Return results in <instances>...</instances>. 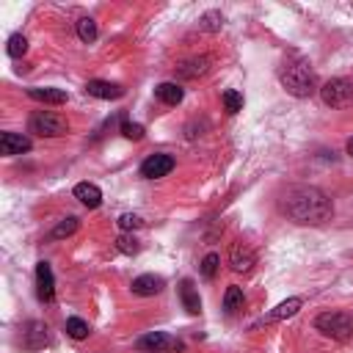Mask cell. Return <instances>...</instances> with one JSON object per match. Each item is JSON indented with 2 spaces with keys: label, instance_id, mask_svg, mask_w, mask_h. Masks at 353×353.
<instances>
[{
  "label": "cell",
  "instance_id": "7",
  "mask_svg": "<svg viewBox=\"0 0 353 353\" xmlns=\"http://www.w3.org/2000/svg\"><path fill=\"white\" fill-rule=\"evenodd\" d=\"M174 165H176V160H174L171 154L154 152V154H149V157L141 163V176H143V179H160V176L171 174Z\"/></svg>",
  "mask_w": 353,
  "mask_h": 353
},
{
  "label": "cell",
  "instance_id": "3",
  "mask_svg": "<svg viewBox=\"0 0 353 353\" xmlns=\"http://www.w3.org/2000/svg\"><path fill=\"white\" fill-rule=\"evenodd\" d=\"M314 328L323 336L347 342V339H353V314L350 312H323L314 317Z\"/></svg>",
  "mask_w": 353,
  "mask_h": 353
},
{
  "label": "cell",
  "instance_id": "10",
  "mask_svg": "<svg viewBox=\"0 0 353 353\" xmlns=\"http://www.w3.org/2000/svg\"><path fill=\"white\" fill-rule=\"evenodd\" d=\"M210 66H212V58H210V55H196V58L182 61V63L176 66V74H179L182 80H196V77L207 74Z\"/></svg>",
  "mask_w": 353,
  "mask_h": 353
},
{
  "label": "cell",
  "instance_id": "8",
  "mask_svg": "<svg viewBox=\"0 0 353 353\" xmlns=\"http://www.w3.org/2000/svg\"><path fill=\"white\" fill-rule=\"evenodd\" d=\"M254 265H256L254 248H251L248 243H243V240L232 243V248H229V268H232L234 273H251Z\"/></svg>",
  "mask_w": 353,
  "mask_h": 353
},
{
  "label": "cell",
  "instance_id": "26",
  "mask_svg": "<svg viewBox=\"0 0 353 353\" xmlns=\"http://www.w3.org/2000/svg\"><path fill=\"white\" fill-rule=\"evenodd\" d=\"M116 248H119L121 254H127V256H132V254L141 251V245H138V240H135L132 234H119V237H116Z\"/></svg>",
  "mask_w": 353,
  "mask_h": 353
},
{
  "label": "cell",
  "instance_id": "31",
  "mask_svg": "<svg viewBox=\"0 0 353 353\" xmlns=\"http://www.w3.org/2000/svg\"><path fill=\"white\" fill-rule=\"evenodd\" d=\"M345 149H347V154H350V157H353V135H350V138H347V143H345Z\"/></svg>",
  "mask_w": 353,
  "mask_h": 353
},
{
  "label": "cell",
  "instance_id": "2",
  "mask_svg": "<svg viewBox=\"0 0 353 353\" xmlns=\"http://www.w3.org/2000/svg\"><path fill=\"white\" fill-rule=\"evenodd\" d=\"M279 80L281 85L287 88V94L298 97V99H306L312 97L317 88V77H314V69L309 66V61H303L301 55H292L287 58L281 66H279Z\"/></svg>",
  "mask_w": 353,
  "mask_h": 353
},
{
  "label": "cell",
  "instance_id": "1",
  "mask_svg": "<svg viewBox=\"0 0 353 353\" xmlns=\"http://www.w3.org/2000/svg\"><path fill=\"white\" fill-rule=\"evenodd\" d=\"M284 212H287L295 223L317 226V223L331 221L334 204H331V199H328L320 188L298 185V188H290V190H287V196H284Z\"/></svg>",
  "mask_w": 353,
  "mask_h": 353
},
{
  "label": "cell",
  "instance_id": "30",
  "mask_svg": "<svg viewBox=\"0 0 353 353\" xmlns=\"http://www.w3.org/2000/svg\"><path fill=\"white\" fill-rule=\"evenodd\" d=\"M119 226L121 229H141L143 226V218L141 215H132V212H124V215H119Z\"/></svg>",
  "mask_w": 353,
  "mask_h": 353
},
{
  "label": "cell",
  "instance_id": "6",
  "mask_svg": "<svg viewBox=\"0 0 353 353\" xmlns=\"http://www.w3.org/2000/svg\"><path fill=\"white\" fill-rule=\"evenodd\" d=\"M138 347L141 350H149V353H182L185 350L182 339H176V336H171L165 331H152V334L141 336L138 339Z\"/></svg>",
  "mask_w": 353,
  "mask_h": 353
},
{
  "label": "cell",
  "instance_id": "29",
  "mask_svg": "<svg viewBox=\"0 0 353 353\" xmlns=\"http://www.w3.org/2000/svg\"><path fill=\"white\" fill-rule=\"evenodd\" d=\"M218 262H221L218 254H207V256L201 259V276H204V279H212L215 270H218Z\"/></svg>",
  "mask_w": 353,
  "mask_h": 353
},
{
  "label": "cell",
  "instance_id": "24",
  "mask_svg": "<svg viewBox=\"0 0 353 353\" xmlns=\"http://www.w3.org/2000/svg\"><path fill=\"white\" fill-rule=\"evenodd\" d=\"M77 36H80V41L91 44V41L97 39V22H94L91 17H83V19H77Z\"/></svg>",
  "mask_w": 353,
  "mask_h": 353
},
{
  "label": "cell",
  "instance_id": "23",
  "mask_svg": "<svg viewBox=\"0 0 353 353\" xmlns=\"http://www.w3.org/2000/svg\"><path fill=\"white\" fill-rule=\"evenodd\" d=\"M66 334H69L72 339H85V336L91 334V325H88L83 317H69V320H66Z\"/></svg>",
  "mask_w": 353,
  "mask_h": 353
},
{
  "label": "cell",
  "instance_id": "9",
  "mask_svg": "<svg viewBox=\"0 0 353 353\" xmlns=\"http://www.w3.org/2000/svg\"><path fill=\"white\" fill-rule=\"evenodd\" d=\"M36 292L44 303H50L55 298V276H52V268L47 262L36 265Z\"/></svg>",
  "mask_w": 353,
  "mask_h": 353
},
{
  "label": "cell",
  "instance_id": "13",
  "mask_svg": "<svg viewBox=\"0 0 353 353\" xmlns=\"http://www.w3.org/2000/svg\"><path fill=\"white\" fill-rule=\"evenodd\" d=\"M165 287V281H163V276H154V273H143V276H138V279H132V284H130V290L135 292V295H141V298H149V295H157L160 290Z\"/></svg>",
  "mask_w": 353,
  "mask_h": 353
},
{
  "label": "cell",
  "instance_id": "4",
  "mask_svg": "<svg viewBox=\"0 0 353 353\" xmlns=\"http://www.w3.org/2000/svg\"><path fill=\"white\" fill-rule=\"evenodd\" d=\"M66 130H69V121L52 110H36L28 119V132H33L39 138H61V135H66Z\"/></svg>",
  "mask_w": 353,
  "mask_h": 353
},
{
  "label": "cell",
  "instance_id": "16",
  "mask_svg": "<svg viewBox=\"0 0 353 353\" xmlns=\"http://www.w3.org/2000/svg\"><path fill=\"white\" fill-rule=\"evenodd\" d=\"M179 298H182V306L188 309V314H199L201 312V298H199V290L190 279H182L179 281Z\"/></svg>",
  "mask_w": 353,
  "mask_h": 353
},
{
  "label": "cell",
  "instance_id": "12",
  "mask_svg": "<svg viewBox=\"0 0 353 353\" xmlns=\"http://www.w3.org/2000/svg\"><path fill=\"white\" fill-rule=\"evenodd\" d=\"M85 94L97 97V99H119V97H124V88L119 83H110V80H88Z\"/></svg>",
  "mask_w": 353,
  "mask_h": 353
},
{
  "label": "cell",
  "instance_id": "19",
  "mask_svg": "<svg viewBox=\"0 0 353 353\" xmlns=\"http://www.w3.org/2000/svg\"><path fill=\"white\" fill-rule=\"evenodd\" d=\"M28 94H30V99L44 102V105H63L66 102V91H61V88H30Z\"/></svg>",
  "mask_w": 353,
  "mask_h": 353
},
{
  "label": "cell",
  "instance_id": "11",
  "mask_svg": "<svg viewBox=\"0 0 353 353\" xmlns=\"http://www.w3.org/2000/svg\"><path fill=\"white\" fill-rule=\"evenodd\" d=\"M30 138L28 135H19V132H3L0 135V152L6 157H14V154H25L30 152Z\"/></svg>",
  "mask_w": 353,
  "mask_h": 353
},
{
  "label": "cell",
  "instance_id": "18",
  "mask_svg": "<svg viewBox=\"0 0 353 353\" xmlns=\"http://www.w3.org/2000/svg\"><path fill=\"white\" fill-rule=\"evenodd\" d=\"M154 97L163 102V105H179L185 99V91L176 85V83H160L154 88Z\"/></svg>",
  "mask_w": 353,
  "mask_h": 353
},
{
  "label": "cell",
  "instance_id": "5",
  "mask_svg": "<svg viewBox=\"0 0 353 353\" xmlns=\"http://www.w3.org/2000/svg\"><path fill=\"white\" fill-rule=\"evenodd\" d=\"M320 97L328 108H345L353 102V83L345 77H331L328 83L320 85Z\"/></svg>",
  "mask_w": 353,
  "mask_h": 353
},
{
  "label": "cell",
  "instance_id": "15",
  "mask_svg": "<svg viewBox=\"0 0 353 353\" xmlns=\"http://www.w3.org/2000/svg\"><path fill=\"white\" fill-rule=\"evenodd\" d=\"M72 193H74V199H77L83 207H88V210H94V207L102 204V190H99L94 182H77Z\"/></svg>",
  "mask_w": 353,
  "mask_h": 353
},
{
  "label": "cell",
  "instance_id": "22",
  "mask_svg": "<svg viewBox=\"0 0 353 353\" xmlns=\"http://www.w3.org/2000/svg\"><path fill=\"white\" fill-rule=\"evenodd\" d=\"M6 52H8L11 58H22V55L28 52V39H25L22 33H11L8 41H6Z\"/></svg>",
  "mask_w": 353,
  "mask_h": 353
},
{
  "label": "cell",
  "instance_id": "21",
  "mask_svg": "<svg viewBox=\"0 0 353 353\" xmlns=\"http://www.w3.org/2000/svg\"><path fill=\"white\" fill-rule=\"evenodd\" d=\"M77 229H80V221H77L74 215H66V218L50 232V237H52V240H63V237H72Z\"/></svg>",
  "mask_w": 353,
  "mask_h": 353
},
{
  "label": "cell",
  "instance_id": "25",
  "mask_svg": "<svg viewBox=\"0 0 353 353\" xmlns=\"http://www.w3.org/2000/svg\"><path fill=\"white\" fill-rule=\"evenodd\" d=\"M223 108H226V113L243 110V94L234 91V88H226V91H223Z\"/></svg>",
  "mask_w": 353,
  "mask_h": 353
},
{
  "label": "cell",
  "instance_id": "28",
  "mask_svg": "<svg viewBox=\"0 0 353 353\" xmlns=\"http://www.w3.org/2000/svg\"><path fill=\"white\" fill-rule=\"evenodd\" d=\"M121 135L130 138V141H141L143 138V127L135 124V121H121Z\"/></svg>",
  "mask_w": 353,
  "mask_h": 353
},
{
  "label": "cell",
  "instance_id": "27",
  "mask_svg": "<svg viewBox=\"0 0 353 353\" xmlns=\"http://www.w3.org/2000/svg\"><path fill=\"white\" fill-rule=\"evenodd\" d=\"M221 25H223L221 11H207V14L199 19V28H201V30H221Z\"/></svg>",
  "mask_w": 353,
  "mask_h": 353
},
{
  "label": "cell",
  "instance_id": "17",
  "mask_svg": "<svg viewBox=\"0 0 353 353\" xmlns=\"http://www.w3.org/2000/svg\"><path fill=\"white\" fill-rule=\"evenodd\" d=\"M22 342H25V347H28V350H41V347L47 345V325H44V323H39V320L28 323Z\"/></svg>",
  "mask_w": 353,
  "mask_h": 353
},
{
  "label": "cell",
  "instance_id": "14",
  "mask_svg": "<svg viewBox=\"0 0 353 353\" xmlns=\"http://www.w3.org/2000/svg\"><path fill=\"white\" fill-rule=\"evenodd\" d=\"M301 306H303V298H287V301H281L273 312H268V314L259 320V325H262V323H279V320H287V317L298 314Z\"/></svg>",
  "mask_w": 353,
  "mask_h": 353
},
{
  "label": "cell",
  "instance_id": "20",
  "mask_svg": "<svg viewBox=\"0 0 353 353\" xmlns=\"http://www.w3.org/2000/svg\"><path fill=\"white\" fill-rule=\"evenodd\" d=\"M243 303H245L243 290H240L237 284L226 287V292H223V312H226V314H234L237 309H243Z\"/></svg>",
  "mask_w": 353,
  "mask_h": 353
}]
</instances>
